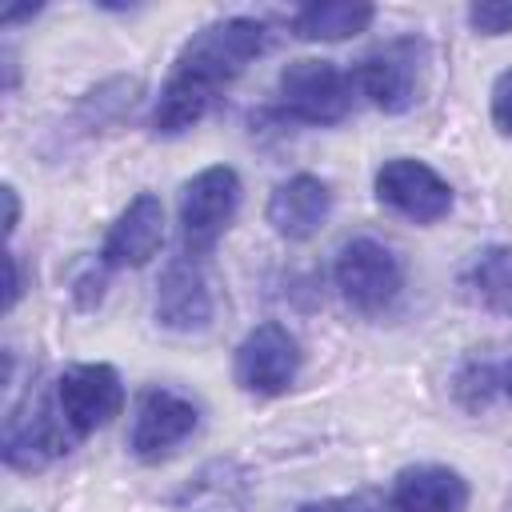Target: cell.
Listing matches in <instances>:
<instances>
[{"instance_id":"cell-1","label":"cell","mask_w":512,"mask_h":512,"mask_svg":"<svg viewBox=\"0 0 512 512\" xmlns=\"http://www.w3.org/2000/svg\"><path fill=\"white\" fill-rule=\"evenodd\" d=\"M268 44V28L252 16H228L216 24H204L184 40L176 52L172 76L160 88L152 132L156 136H180L212 108L216 92L232 84Z\"/></svg>"},{"instance_id":"cell-2","label":"cell","mask_w":512,"mask_h":512,"mask_svg":"<svg viewBox=\"0 0 512 512\" xmlns=\"http://www.w3.org/2000/svg\"><path fill=\"white\" fill-rule=\"evenodd\" d=\"M240 204V176L228 164L196 172L180 192V240L188 256H208Z\"/></svg>"},{"instance_id":"cell-3","label":"cell","mask_w":512,"mask_h":512,"mask_svg":"<svg viewBox=\"0 0 512 512\" xmlns=\"http://www.w3.org/2000/svg\"><path fill=\"white\" fill-rule=\"evenodd\" d=\"M424 64H428V44L420 36H396L384 40L380 48H372L360 68V92L388 116L408 112L420 100V84H424Z\"/></svg>"},{"instance_id":"cell-4","label":"cell","mask_w":512,"mask_h":512,"mask_svg":"<svg viewBox=\"0 0 512 512\" xmlns=\"http://www.w3.org/2000/svg\"><path fill=\"white\" fill-rule=\"evenodd\" d=\"M280 108L300 124H340L352 108V80L332 60H292L276 80Z\"/></svg>"},{"instance_id":"cell-5","label":"cell","mask_w":512,"mask_h":512,"mask_svg":"<svg viewBox=\"0 0 512 512\" xmlns=\"http://www.w3.org/2000/svg\"><path fill=\"white\" fill-rule=\"evenodd\" d=\"M336 288L356 312L376 316L400 296L404 268L388 244H380L372 236H356L336 256Z\"/></svg>"},{"instance_id":"cell-6","label":"cell","mask_w":512,"mask_h":512,"mask_svg":"<svg viewBox=\"0 0 512 512\" xmlns=\"http://www.w3.org/2000/svg\"><path fill=\"white\" fill-rule=\"evenodd\" d=\"M56 404L72 436H92L124 408V384L112 364H72L56 380Z\"/></svg>"},{"instance_id":"cell-7","label":"cell","mask_w":512,"mask_h":512,"mask_svg":"<svg viewBox=\"0 0 512 512\" xmlns=\"http://www.w3.org/2000/svg\"><path fill=\"white\" fill-rule=\"evenodd\" d=\"M64 416L60 404H48L44 396H28L16 408H8L4 416V464L16 472H36L52 460H60L68 452V436H64Z\"/></svg>"},{"instance_id":"cell-8","label":"cell","mask_w":512,"mask_h":512,"mask_svg":"<svg viewBox=\"0 0 512 512\" xmlns=\"http://www.w3.org/2000/svg\"><path fill=\"white\" fill-rule=\"evenodd\" d=\"M300 372V344L296 336L268 320V324H256L240 348H236V364H232V376L244 392H256V396H280L292 388Z\"/></svg>"},{"instance_id":"cell-9","label":"cell","mask_w":512,"mask_h":512,"mask_svg":"<svg viewBox=\"0 0 512 512\" xmlns=\"http://www.w3.org/2000/svg\"><path fill=\"white\" fill-rule=\"evenodd\" d=\"M376 200L388 204L396 216H404L412 224H436L440 216L452 212L448 180L436 168H428L424 160H412V156L384 160V168L376 172Z\"/></svg>"},{"instance_id":"cell-10","label":"cell","mask_w":512,"mask_h":512,"mask_svg":"<svg viewBox=\"0 0 512 512\" xmlns=\"http://www.w3.org/2000/svg\"><path fill=\"white\" fill-rule=\"evenodd\" d=\"M196 424H200V412L192 400H184L180 392H168V388H148L136 404L128 448L136 452V460L156 464L176 444H184L196 432Z\"/></svg>"},{"instance_id":"cell-11","label":"cell","mask_w":512,"mask_h":512,"mask_svg":"<svg viewBox=\"0 0 512 512\" xmlns=\"http://www.w3.org/2000/svg\"><path fill=\"white\" fill-rule=\"evenodd\" d=\"M156 320L172 332H204L212 320V288L200 256H176L156 284Z\"/></svg>"},{"instance_id":"cell-12","label":"cell","mask_w":512,"mask_h":512,"mask_svg":"<svg viewBox=\"0 0 512 512\" xmlns=\"http://www.w3.org/2000/svg\"><path fill=\"white\" fill-rule=\"evenodd\" d=\"M160 244H164V204H160V196L140 192L136 200H128V208L108 228L100 264L104 268H140L160 252Z\"/></svg>"},{"instance_id":"cell-13","label":"cell","mask_w":512,"mask_h":512,"mask_svg":"<svg viewBox=\"0 0 512 512\" xmlns=\"http://www.w3.org/2000/svg\"><path fill=\"white\" fill-rule=\"evenodd\" d=\"M332 212V192L320 176H288L284 184H276V192L268 196V224L276 228V236L284 240H308L324 228Z\"/></svg>"},{"instance_id":"cell-14","label":"cell","mask_w":512,"mask_h":512,"mask_svg":"<svg viewBox=\"0 0 512 512\" xmlns=\"http://www.w3.org/2000/svg\"><path fill=\"white\" fill-rule=\"evenodd\" d=\"M392 512H464L468 480L444 464H412L400 468L388 492Z\"/></svg>"},{"instance_id":"cell-15","label":"cell","mask_w":512,"mask_h":512,"mask_svg":"<svg viewBox=\"0 0 512 512\" xmlns=\"http://www.w3.org/2000/svg\"><path fill=\"white\" fill-rule=\"evenodd\" d=\"M376 20V8L364 0H316L292 12V32L300 40H348Z\"/></svg>"},{"instance_id":"cell-16","label":"cell","mask_w":512,"mask_h":512,"mask_svg":"<svg viewBox=\"0 0 512 512\" xmlns=\"http://www.w3.org/2000/svg\"><path fill=\"white\" fill-rule=\"evenodd\" d=\"M468 288L484 308L512 316V244L484 248L468 268Z\"/></svg>"},{"instance_id":"cell-17","label":"cell","mask_w":512,"mask_h":512,"mask_svg":"<svg viewBox=\"0 0 512 512\" xmlns=\"http://www.w3.org/2000/svg\"><path fill=\"white\" fill-rule=\"evenodd\" d=\"M468 24L480 36L512 32V0H476V4H468Z\"/></svg>"},{"instance_id":"cell-18","label":"cell","mask_w":512,"mask_h":512,"mask_svg":"<svg viewBox=\"0 0 512 512\" xmlns=\"http://www.w3.org/2000/svg\"><path fill=\"white\" fill-rule=\"evenodd\" d=\"M492 124L504 136H512V68L500 72L496 84H492Z\"/></svg>"},{"instance_id":"cell-19","label":"cell","mask_w":512,"mask_h":512,"mask_svg":"<svg viewBox=\"0 0 512 512\" xmlns=\"http://www.w3.org/2000/svg\"><path fill=\"white\" fill-rule=\"evenodd\" d=\"M8 296H4V312H12L16 308V300H20V264H16V256L8 252Z\"/></svg>"},{"instance_id":"cell-20","label":"cell","mask_w":512,"mask_h":512,"mask_svg":"<svg viewBox=\"0 0 512 512\" xmlns=\"http://www.w3.org/2000/svg\"><path fill=\"white\" fill-rule=\"evenodd\" d=\"M0 192H4V204H8V216H4V232L12 236V232H16V224H20V196H16V188H12V184H4Z\"/></svg>"},{"instance_id":"cell-21","label":"cell","mask_w":512,"mask_h":512,"mask_svg":"<svg viewBox=\"0 0 512 512\" xmlns=\"http://www.w3.org/2000/svg\"><path fill=\"white\" fill-rule=\"evenodd\" d=\"M40 12V4H24V8H8L4 16H0V24H16V20H28V16H36Z\"/></svg>"},{"instance_id":"cell-22","label":"cell","mask_w":512,"mask_h":512,"mask_svg":"<svg viewBox=\"0 0 512 512\" xmlns=\"http://www.w3.org/2000/svg\"><path fill=\"white\" fill-rule=\"evenodd\" d=\"M296 512H344L340 500H312V504H300Z\"/></svg>"},{"instance_id":"cell-23","label":"cell","mask_w":512,"mask_h":512,"mask_svg":"<svg viewBox=\"0 0 512 512\" xmlns=\"http://www.w3.org/2000/svg\"><path fill=\"white\" fill-rule=\"evenodd\" d=\"M504 392L512 396V364H508V372H504Z\"/></svg>"}]
</instances>
